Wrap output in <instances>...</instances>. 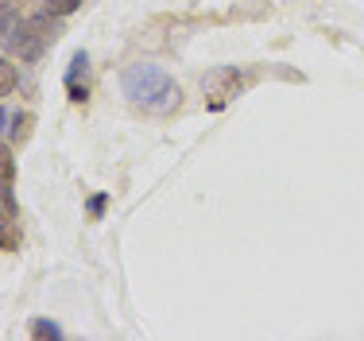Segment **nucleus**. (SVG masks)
<instances>
[{
	"instance_id": "nucleus-1",
	"label": "nucleus",
	"mask_w": 364,
	"mask_h": 341,
	"mask_svg": "<svg viewBox=\"0 0 364 341\" xmlns=\"http://www.w3.org/2000/svg\"><path fill=\"white\" fill-rule=\"evenodd\" d=\"M120 93L144 112H171L182 98L178 82L167 74L163 66H151V63H136L120 74Z\"/></svg>"
},
{
	"instance_id": "nucleus-2",
	"label": "nucleus",
	"mask_w": 364,
	"mask_h": 341,
	"mask_svg": "<svg viewBox=\"0 0 364 341\" xmlns=\"http://www.w3.org/2000/svg\"><path fill=\"white\" fill-rule=\"evenodd\" d=\"M58 39V16L43 12V16H31V20H20L8 39V51H12L20 63H39Z\"/></svg>"
},
{
	"instance_id": "nucleus-3",
	"label": "nucleus",
	"mask_w": 364,
	"mask_h": 341,
	"mask_svg": "<svg viewBox=\"0 0 364 341\" xmlns=\"http://www.w3.org/2000/svg\"><path fill=\"white\" fill-rule=\"evenodd\" d=\"M202 90H205V98H210L213 109H221L229 98H237V90H240V74L232 66H221V70H213L210 78L202 82Z\"/></svg>"
},
{
	"instance_id": "nucleus-4",
	"label": "nucleus",
	"mask_w": 364,
	"mask_h": 341,
	"mask_svg": "<svg viewBox=\"0 0 364 341\" xmlns=\"http://www.w3.org/2000/svg\"><path fill=\"white\" fill-rule=\"evenodd\" d=\"M0 202L16 214V159H12V147L4 144H0Z\"/></svg>"
},
{
	"instance_id": "nucleus-5",
	"label": "nucleus",
	"mask_w": 364,
	"mask_h": 341,
	"mask_svg": "<svg viewBox=\"0 0 364 341\" xmlns=\"http://www.w3.org/2000/svg\"><path fill=\"white\" fill-rule=\"evenodd\" d=\"M85 66H90V55H85V51H77V55L70 58V70H66V93H70V101H77V105L90 98L85 82L77 85V78H85Z\"/></svg>"
},
{
	"instance_id": "nucleus-6",
	"label": "nucleus",
	"mask_w": 364,
	"mask_h": 341,
	"mask_svg": "<svg viewBox=\"0 0 364 341\" xmlns=\"http://www.w3.org/2000/svg\"><path fill=\"white\" fill-rule=\"evenodd\" d=\"M20 8L23 0H0V47H8V39H12L16 23H20Z\"/></svg>"
},
{
	"instance_id": "nucleus-7",
	"label": "nucleus",
	"mask_w": 364,
	"mask_h": 341,
	"mask_svg": "<svg viewBox=\"0 0 364 341\" xmlns=\"http://www.w3.org/2000/svg\"><path fill=\"white\" fill-rule=\"evenodd\" d=\"M20 248V221L12 209H0V252H16Z\"/></svg>"
},
{
	"instance_id": "nucleus-8",
	"label": "nucleus",
	"mask_w": 364,
	"mask_h": 341,
	"mask_svg": "<svg viewBox=\"0 0 364 341\" xmlns=\"http://www.w3.org/2000/svg\"><path fill=\"white\" fill-rule=\"evenodd\" d=\"M31 125H36V117H31V112H16V117H12V128H8V136H12L16 144H23V140L31 136Z\"/></svg>"
},
{
	"instance_id": "nucleus-9",
	"label": "nucleus",
	"mask_w": 364,
	"mask_h": 341,
	"mask_svg": "<svg viewBox=\"0 0 364 341\" xmlns=\"http://www.w3.org/2000/svg\"><path fill=\"white\" fill-rule=\"evenodd\" d=\"M82 8V0H43V12H50V16H70V12H77Z\"/></svg>"
},
{
	"instance_id": "nucleus-10",
	"label": "nucleus",
	"mask_w": 364,
	"mask_h": 341,
	"mask_svg": "<svg viewBox=\"0 0 364 341\" xmlns=\"http://www.w3.org/2000/svg\"><path fill=\"white\" fill-rule=\"evenodd\" d=\"M12 90H16V66L8 58H0V98H8Z\"/></svg>"
},
{
	"instance_id": "nucleus-11",
	"label": "nucleus",
	"mask_w": 364,
	"mask_h": 341,
	"mask_svg": "<svg viewBox=\"0 0 364 341\" xmlns=\"http://www.w3.org/2000/svg\"><path fill=\"white\" fill-rule=\"evenodd\" d=\"M31 337H63V330H58L55 322H47V318H36L31 322Z\"/></svg>"
},
{
	"instance_id": "nucleus-12",
	"label": "nucleus",
	"mask_w": 364,
	"mask_h": 341,
	"mask_svg": "<svg viewBox=\"0 0 364 341\" xmlns=\"http://www.w3.org/2000/svg\"><path fill=\"white\" fill-rule=\"evenodd\" d=\"M105 202H109V198H105V194H97V198H90V214H93V217H97V214H101V209H105Z\"/></svg>"
},
{
	"instance_id": "nucleus-13",
	"label": "nucleus",
	"mask_w": 364,
	"mask_h": 341,
	"mask_svg": "<svg viewBox=\"0 0 364 341\" xmlns=\"http://www.w3.org/2000/svg\"><path fill=\"white\" fill-rule=\"evenodd\" d=\"M4 125H12V117H8L4 109H0V132H4Z\"/></svg>"
}]
</instances>
